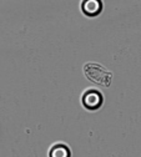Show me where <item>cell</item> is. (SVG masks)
Returning <instances> with one entry per match:
<instances>
[{"instance_id":"6da1fadb","label":"cell","mask_w":141,"mask_h":157,"mask_svg":"<svg viewBox=\"0 0 141 157\" xmlns=\"http://www.w3.org/2000/svg\"><path fill=\"white\" fill-rule=\"evenodd\" d=\"M84 74L90 81L97 85L108 87L111 84V71L97 63H86L84 65Z\"/></svg>"},{"instance_id":"7a4b0ae2","label":"cell","mask_w":141,"mask_h":157,"mask_svg":"<svg viewBox=\"0 0 141 157\" xmlns=\"http://www.w3.org/2000/svg\"><path fill=\"white\" fill-rule=\"evenodd\" d=\"M81 104L88 110H96L103 105V95L97 89L89 87L81 95Z\"/></svg>"},{"instance_id":"3957f363","label":"cell","mask_w":141,"mask_h":157,"mask_svg":"<svg viewBox=\"0 0 141 157\" xmlns=\"http://www.w3.org/2000/svg\"><path fill=\"white\" fill-rule=\"evenodd\" d=\"M49 157H71L70 147L64 142H55L49 148Z\"/></svg>"},{"instance_id":"277c9868","label":"cell","mask_w":141,"mask_h":157,"mask_svg":"<svg viewBox=\"0 0 141 157\" xmlns=\"http://www.w3.org/2000/svg\"><path fill=\"white\" fill-rule=\"evenodd\" d=\"M100 9V4L97 2H86L83 4V10L85 14H96Z\"/></svg>"}]
</instances>
